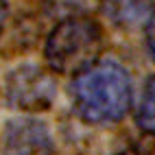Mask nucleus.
Segmentation results:
<instances>
[{"label": "nucleus", "mask_w": 155, "mask_h": 155, "mask_svg": "<svg viewBox=\"0 0 155 155\" xmlns=\"http://www.w3.org/2000/svg\"><path fill=\"white\" fill-rule=\"evenodd\" d=\"M70 96L77 114L85 122H116L131 107V77L118 61L94 59L83 70L74 72Z\"/></svg>", "instance_id": "f257e3e1"}, {"label": "nucleus", "mask_w": 155, "mask_h": 155, "mask_svg": "<svg viewBox=\"0 0 155 155\" xmlns=\"http://www.w3.org/2000/svg\"><path fill=\"white\" fill-rule=\"evenodd\" d=\"M103 44V31L90 18L68 15L50 31L44 46L48 68L59 74H74L96 59Z\"/></svg>", "instance_id": "f03ea898"}, {"label": "nucleus", "mask_w": 155, "mask_h": 155, "mask_svg": "<svg viewBox=\"0 0 155 155\" xmlns=\"http://www.w3.org/2000/svg\"><path fill=\"white\" fill-rule=\"evenodd\" d=\"M5 96L18 111H46L57 98V79L46 68L22 64L9 72L5 81Z\"/></svg>", "instance_id": "7ed1b4c3"}, {"label": "nucleus", "mask_w": 155, "mask_h": 155, "mask_svg": "<svg viewBox=\"0 0 155 155\" xmlns=\"http://www.w3.org/2000/svg\"><path fill=\"white\" fill-rule=\"evenodd\" d=\"M53 149V133L37 118H13L2 131V155H50Z\"/></svg>", "instance_id": "20e7f679"}, {"label": "nucleus", "mask_w": 155, "mask_h": 155, "mask_svg": "<svg viewBox=\"0 0 155 155\" xmlns=\"http://www.w3.org/2000/svg\"><path fill=\"white\" fill-rule=\"evenodd\" d=\"M105 13L120 26L144 24L151 15L149 0H105Z\"/></svg>", "instance_id": "39448f33"}, {"label": "nucleus", "mask_w": 155, "mask_h": 155, "mask_svg": "<svg viewBox=\"0 0 155 155\" xmlns=\"http://www.w3.org/2000/svg\"><path fill=\"white\" fill-rule=\"evenodd\" d=\"M136 125L147 133H155V77H149L142 87L136 107Z\"/></svg>", "instance_id": "423d86ee"}, {"label": "nucleus", "mask_w": 155, "mask_h": 155, "mask_svg": "<svg viewBox=\"0 0 155 155\" xmlns=\"http://www.w3.org/2000/svg\"><path fill=\"white\" fill-rule=\"evenodd\" d=\"M144 42H147V48L155 61V11L149 15L147 20V28H144Z\"/></svg>", "instance_id": "0eeeda50"}, {"label": "nucleus", "mask_w": 155, "mask_h": 155, "mask_svg": "<svg viewBox=\"0 0 155 155\" xmlns=\"http://www.w3.org/2000/svg\"><path fill=\"white\" fill-rule=\"evenodd\" d=\"M7 18H9V2L7 0H0V33L7 24Z\"/></svg>", "instance_id": "6e6552de"}, {"label": "nucleus", "mask_w": 155, "mask_h": 155, "mask_svg": "<svg viewBox=\"0 0 155 155\" xmlns=\"http://www.w3.org/2000/svg\"><path fill=\"white\" fill-rule=\"evenodd\" d=\"M149 2H153V0H149Z\"/></svg>", "instance_id": "1a4fd4ad"}]
</instances>
